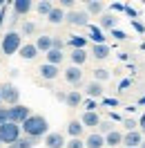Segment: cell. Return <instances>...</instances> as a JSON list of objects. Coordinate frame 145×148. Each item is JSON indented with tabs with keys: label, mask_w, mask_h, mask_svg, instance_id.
Listing matches in <instances>:
<instances>
[{
	"label": "cell",
	"mask_w": 145,
	"mask_h": 148,
	"mask_svg": "<svg viewBox=\"0 0 145 148\" xmlns=\"http://www.w3.org/2000/svg\"><path fill=\"white\" fill-rule=\"evenodd\" d=\"M31 9H36L31 0H16L14 2V18H11V23H16L20 16H27Z\"/></svg>",
	"instance_id": "52a82bcc"
},
{
	"label": "cell",
	"mask_w": 145,
	"mask_h": 148,
	"mask_svg": "<svg viewBox=\"0 0 145 148\" xmlns=\"http://www.w3.org/2000/svg\"><path fill=\"white\" fill-rule=\"evenodd\" d=\"M31 117V110H29L27 106H14V108H9V121L11 123H18V126H22L25 121Z\"/></svg>",
	"instance_id": "8992f818"
},
{
	"label": "cell",
	"mask_w": 145,
	"mask_h": 148,
	"mask_svg": "<svg viewBox=\"0 0 145 148\" xmlns=\"http://www.w3.org/2000/svg\"><path fill=\"white\" fill-rule=\"evenodd\" d=\"M36 47H38V52L49 54V52L54 49V36H49V34H40V36H36Z\"/></svg>",
	"instance_id": "8fae6325"
},
{
	"label": "cell",
	"mask_w": 145,
	"mask_h": 148,
	"mask_svg": "<svg viewBox=\"0 0 145 148\" xmlns=\"http://www.w3.org/2000/svg\"><path fill=\"white\" fill-rule=\"evenodd\" d=\"M2 18H5V16H2V11H0V25H2Z\"/></svg>",
	"instance_id": "60d3db41"
},
{
	"label": "cell",
	"mask_w": 145,
	"mask_h": 148,
	"mask_svg": "<svg viewBox=\"0 0 145 148\" xmlns=\"http://www.w3.org/2000/svg\"><path fill=\"white\" fill-rule=\"evenodd\" d=\"M123 126H125V130H127V132H132V130H138V128H136L138 123H136L134 119H125V121H123Z\"/></svg>",
	"instance_id": "836d02e7"
},
{
	"label": "cell",
	"mask_w": 145,
	"mask_h": 148,
	"mask_svg": "<svg viewBox=\"0 0 145 148\" xmlns=\"http://www.w3.org/2000/svg\"><path fill=\"white\" fill-rule=\"evenodd\" d=\"M85 11H87L89 16H103V11H105V5H103L100 0H89V2L85 5Z\"/></svg>",
	"instance_id": "ac0fdd59"
},
{
	"label": "cell",
	"mask_w": 145,
	"mask_h": 148,
	"mask_svg": "<svg viewBox=\"0 0 145 148\" xmlns=\"http://www.w3.org/2000/svg\"><path fill=\"white\" fill-rule=\"evenodd\" d=\"M85 94H87V97H91V99H98V97H103V83H98V81H91V83H87Z\"/></svg>",
	"instance_id": "44dd1931"
},
{
	"label": "cell",
	"mask_w": 145,
	"mask_h": 148,
	"mask_svg": "<svg viewBox=\"0 0 145 148\" xmlns=\"http://www.w3.org/2000/svg\"><path fill=\"white\" fill-rule=\"evenodd\" d=\"M60 9H69V11H74V0H60V5H58Z\"/></svg>",
	"instance_id": "d590c367"
},
{
	"label": "cell",
	"mask_w": 145,
	"mask_h": 148,
	"mask_svg": "<svg viewBox=\"0 0 145 148\" xmlns=\"http://www.w3.org/2000/svg\"><path fill=\"white\" fill-rule=\"evenodd\" d=\"M123 132L121 130H112L109 135H105V146H109V148H116V146H121L123 144Z\"/></svg>",
	"instance_id": "e0dca14e"
},
{
	"label": "cell",
	"mask_w": 145,
	"mask_h": 148,
	"mask_svg": "<svg viewBox=\"0 0 145 148\" xmlns=\"http://www.w3.org/2000/svg\"><path fill=\"white\" fill-rule=\"evenodd\" d=\"M20 58H25V61H34L38 56V47H36V43H25V45L20 47Z\"/></svg>",
	"instance_id": "2e32d148"
},
{
	"label": "cell",
	"mask_w": 145,
	"mask_h": 148,
	"mask_svg": "<svg viewBox=\"0 0 145 148\" xmlns=\"http://www.w3.org/2000/svg\"><path fill=\"white\" fill-rule=\"evenodd\" d=\"M38 74H40L45 81H54V79H58V76H60V67H58V65L43 63L40 67H38Z\"/></svg>",
	"instance_id": "9c48e42d"
},
{
	"label": "cell",
	"mask_w": 145,
	"mask_h": 148,
	"mask_svg": "<svg viewBox=\"0 0 145 148\" xmlns=\"http://www.w3.org/2000/svg\"><path fill=\"white\" fill-rule=\"evenodd\" d=\"M65 148H85V139H69Z\"/></svg>",
	"instance_id": "d6a6232c"
},
{
	"label": "cell",
	"mask_w": 145,
	"mask_h": 148,
	"mask_svg": "<svg viewBox=\"0 0 145 148\" xmlns=\"http://www.w3.org/2000/svg\"><path fill=\"white\" fill-rule=\"evenodd\" d=\"M47 148H65L67 146V141H65L63 132H49L45 137V141H43Z\"/></svg>",
	"instance_id": "7c38bea8"
},
{
	"label": "cell",
	"mask_w": 145,
	"mask_h": 148,
	"mask_svg": "<svg viewBox=\"0 0 145 148\" xmlns=\"http://www.w3.org/2000/svg\"><path fill=\"white\" fill-rule=\"evenodd\" d=\"M20 128H22V132H25V137L43 139V137L49 135V121H47L43 114H31Z\"/></svg>",
	"instance_id": "6da1fadb"
},
{
	"label": "cell",
	"mask_w": 145,
	"mask_h": 148,
	"mask_svg": "<svg viewBox=\"0 0 145 148\" xmlns=\"http://www.w3.org/2000/svg\"><path fill=\"white\" fill-rule=\"evenodd\" d=\"M65 81H67L69 85H81L83 83V70L76 67V65L67 67V70H65Z\"/></svg>",
	"instance_id": "30bf717a"
},
{
	"label": "cell",
	"mask_w": 145,
	"mask_h": 148,
	"mask_svg": "<svg viewBox=\"0 0 145 148\" xmlns=\"http://www.w3.org/2000/svg\"><path fill=\"white\" fill-rule=\"evenodd\" d=\"M38 27H36V23H25L22 25V36H31V34H36Z\"/></svg>",
	"instance_id": "1f68e13d"
},
{
	"label": "cell",
	"mask_w": 145,
	"mask_h": 148,
	"mask_svg": "<svg viewBox=\"0 0 145 148\" xmlns=\"http://www.w3.org/2000/svg\"><path fill=\"white\" fill-rule=\"evenodd\" d=\"M63 47H65V40H63V38H58V36H54V49L63 52Z\"/></svg>",
	"instance_id": "8d00e7d4"
},
{
	"label": "cell",
	"mask_w": 145,
	"mask_h": 148,
	"mask_svg": "<svg viewBox=\"0 0 145 148\" xmlns=\"http://www.w3.org/2000/svg\"><path fill=\"white\" fill-rule=\"evenodd\" d=\"M0 106H2V94H0Z\"/></svg>",
	"instance_id": "7bdbcfd3"
},
{
	"label": "cell",
	"mask_w": 145,
	"mask_h": 148,
	"mask_svg": "<svg viewBox=\"0 0 145 148\" xmlns=\"http://www.w3.org/2000/svg\"><path fill=\"white\" fill-rule=\"evenodd\" d=\"M112 34H114V36H116V38H125V34H123V32H118V29H114Z\"/></svg>",
	"instance_id": "f35d334b"
},
{
	"label": "cell",
	"mask_w": 145,
	"mask_h": 148,
	"mask_svg": "<svg viewBox=\"0 0 145 148\" xmlns=\"http://www.w3.org/2000/svg\"><path fill=\"white\" fill-rule=\"evenodd\" d=\"M9 121V108H0V126Z\"/></svg>",
	"instance_id": "e575fe53"
},
{
	"label": "cell",
	"mask_w": 145,
	"mask_h": 148,
	"mask_svg": "<svg viewBox=\"0 0 145 148\" xmlns=\"http://www.w3.org/2000/svg\"><path fill=\"white\" fill-rule=\"evenodd\" d=\"M91 56L98 58V61H103V58H107V56H109V47L107 45H94V47H91Z\"/></svg>",
	"instance_id": "4316f807"
},
{
	"label": "cell",
	"mask_w": 145,
	"mask_h": 148,
	"mask_svg": "<svg viewBox=\"0 0 145 148\" xmlns=\"http://www.w3.org/2000/svg\"><path fill=\"white\" fill-rule=\"evenodd\" d=\"M0 146H2V141H0Z\"/></svg>",
	"instance_id": "ee69618b"
},
{
	"label": "cell",
	"mask_w": 145,
	"mask_h": 148,
	"mask_svg": "<svg viewBox=\"0 0 145 148\" xmlns=\"http://www.w3.org/2000/svg\"><path fill=\"white\" fill-rule=\"evenodd\" d=\"M143 132L141 130H132V132H125V137H123V148H141L143 144Z\"/></svg>",
	"instance_id": "ba28073f"
},
{
	"label": "cell",
	"mask_w": 145,
	"mask_h": 148,
	"mask_svg": "<svg viewBox=\"0 0 145 148\" xmlns=\"http://www.w3.org/2000/svg\"><path fill=\"white\" fill-rule=\"evenodd\" d=\"M36 11L40 14V16H49L51 11H54V5H51V0H40L36 5Z\"/></svg>",
	"instance_id": "83f0119b"
},
{
	"label": "cell",
	"mask_w": 145,
	"mask_h": 148,
	"mask_svg": "<svg viewBox=\"0 0 145 148\" xmlns=\"http://www.w3.org/2000/svg\"><path fill=\"white\" fill-rule=\"evenodd\" d=\"M69 45H72L74 49H85L87 38H85V36H72V38H69Z\"/></svg>",
	"instance_id": "f546056e"
},
{
	"label": "cell",
	"mask_w": 145,
	"mask_h": 148,
	"mask_svg": "<svg viewBox=\"0 0 145 148\" xmlns=\"http://www.w3.org/2000/svg\"><path fill=\"white\" fill-rule=\"evenodd\" d=\"M65 23H69L74 27H87L89 25V14L85 9H74V11H67V18Z\"/></svg>",
	"instance_id": "5b68a950"
},
{
	"label": "cell",
	"mask_w": 145,
	"mask_h": 148,
	"mask_svg": "<svg viewBox=\"0 0 145 148\" xmlns=\"http://www.w3.org/2000/svg\"><path fill=\"white\" fill-rule=\"evenodd\" d=\"M81 121H83V126H85V128H98L100 126V114L98 112H83V117H81Z\"/></svg>",
	"instance_id": "4fadbf2b"
},
{
	"label": "cell",
	"mask_w": 145,
	"mask_h": 148,
	"mask_svg": "<svg viewBox=\"0 0 145 148\" xmlns=\"http://www.w3.org/2000/svg\"><path fill=\"white\" fill-rule=\"evenodd\" d=\"M65 18H67V14H65V9H60V7H54V11L47 16V20H49L51 25H60V23H65Z\"/></svg>",
	"instance_id": "7402d4cb"
},
{
	"label": "cell",
	"mask_w": 145,
	"mask_h": 148,
	"mask_svg": "<svg viewBox=\"0 0 145 148\" xmlns=\"http://www.w3.org/2000/svg\"><path fill=\"white\" fill-rule=\"evenodd\" d=\"M22 128H20L18 123H11V121H7V123H2L0 126V141L2 144H7V146H11V144H16L22 135Z\"/></svg>",
	"instance_id": "3957f363"
},
{
	"label": "cell",
	"mask_w": 145,
	"mask_h": 148,
	"mask_svg": "<svg viewBox=\"0 0 145 148\" xmlns=\"http://www.w3.org/2000/svg\"><path fill=\"white\" fill-rule=\"evenodd\" d=\"M67 106H69V108H78V106H81L83 103V94L78 92V90H69V92H67Z\"/></svg>",
	"instance_id": "cb8c5ba5"
},
{
	"label": "cell",
	"mask_w": 145,
	"mask_h": 148,
	"mask_svg": "<svg viewBox=\"0 0 145 148\" xmlns=\"http://www.w3.org/2000/svg\"><path fill=\"white\" fill-rule=\"evenodd\" d=\"M107 79H109V70H105V67H96V70H94V81L105 83Z\"/></svg>",
	"instance_id": "f1b7e54d"
},
{
	"label": "cell",
	"mask_w": 145,
	"mask_h": 148,
	"mask_svg": "<svg viewBox=\"0 0 145 148\" xmlns=\"http://www.w3.org/2000/svg\"><path fill=\"white\" fill-rule=\"evenodd\" d=\"M0 94H2V103H7L9 108L18 106V101H20V90L14 83H2V85H0Z\"/></svg>",
	"instance_id": "277c9868"
},
{
	"label": "cell",
	"mask_w": 145,
	"mask_h": 148,
	"mask_svg": "<svg viewBox=\"0 0 145 148\" xmlns=\"http://www.w3.org/2000/svg\"><path fill=\"white\" fill-rule=\"evenodd\" d=\"M56 99L58 101H67V92H56Z\"/></svg>",
	"instance_id": "74e56055"
},
{
	"label": "cell",
	"mask_w": 145,
	"mask_h": 148,
	"mask_svg": "<svg viewBox=\"0 0 145 148\" xmlns=\"http://www.w3.org/2000/svg\"><path fill=\"white\" fill-rule=\"evenodd\" d=\"M105 146V135L100 132H91L85 137V148H103Z\"/></svg>",
	"instance_id": "5bb4252c"
},
{
	"label": "cell",
	"mask_w": 145,
	"mask_h": 148,
	"mask_svg": "<svg viewBox=\"0 0 145 148\" xmlns=\"http://www.w3.org/2000/svg\"><path fill=\"white\" fill-rule=\"evenodd\" d=\"M116 16H114V14H103V16H100V20H98V27L100 29H112V32H114V27H116Z\"/></svg>",
	"instance_id": "ffe728a7"
},
{
	"label": "cell",
	"mask_w": 145,
	"mask_h": 148,
	"mask_svg": "<svg viewBox=\"0 0 145 148\" xmlns=\"http://www.w3.org/2000/svg\"><path fill=\"white\" fill-rule=\"evenodd\" d=\"M22 45H25V43H22V34H18V32H7V34L2 36V43H0L2 54H5V56L18 54Z\"/></svg>",
	"instance_id": "7a4b0ae2"
},
{
	"label": "cell",
	"mask_w": 145,
	"mask_h": 148,
	"mask_svg": "<svg viewBox=\"0 0 145 148\" xmlns=\"http://www.w3.org/2000/svg\"><path fill=\"white\" fill-rule=\"evenodd\" d=\"M89 38L94 40V45H105V36H103V29L100 27H89Z\"/></svg>",
	"instance_id": "d4e9b609"
},
{
	"label": "cell",
	"mask_w": 145,
	"mask_h": 148,
	"mask_svg": "<svg viewBox=\"0 0 145 148\" xmlns=\"http://www.w3.org/2000/svg\"><path fill=\"white\" fill-rule=\"evenodd\" d=\"M112 130H116L112 121H100V126H98V132H100V135H109Z\"/></svg>",
	"instance_id": "4dcf8cb0"
},
{
	"label": "cell",
	"mask_w": 145,
	"mask_h": 148,
	"mask_svg": "<svg viewBox=\"0 0 145 148\" xmlns=\"http://www.w3.org/2000/svg\"><path fill=\"white\" fill-rule=\"evenodd\" d=\"M87 49H72V54H69V58H72V65H76V67H81V65H85V61H87Z\"/></svg>",
	"instance_id": "d6986e66"
},
{
	"label": "cell",
	"mask_w": 145,
	"mask_h": 148,
	"mask_svg": "<svg viewBox=\"0 0 145 148\" xmlns=\"http://www.w3.org/2000/svg\"><path fill=\"white\" fill-rule=\"evenodd\" d=\"M45 56H47V63H49V65H60L65 61V54H63V52H58V49H51V52L45 54Z\"/></svg>",
	"instance_id": "484cf974"
},
{
	"label": "cell",
	"mask_w": 145,
	"mask_h": 148,
	"mask_svg": "<svg viewBox=\"0 0 145 148\" xmlns=\"http://www.w3.org/2000/svg\"><path fill=\"white\" fill-rule=\"evenodd\" d=\"M141 132H143V137H145V123H143V128H141Z\"/></svg>",
	"instance_id": "ab89813d"
},
{
	"label": "cell",
	"mask_w": 145,
	"mask_h": 148,
	"mask_svg": "<svg viewBox=\"0 0 145 148\" xmlns=\"http://www.w3.org/2000/svg\"><path fill=\"white\" fill-rule=\"evenodd\" d=\"M141 148H145V139H143V144H141Z\"/></svg>",
	"instance_id": "b9f144b4"
},
{
	"label": "cell",
	"mask_w": 145,
	"mask_h": 148,
	"mask_svg": "<svg viewBox=\"0 0 145 148\" xmlns=\"http://www.w3.org/2000/svg\"><path fill=\"white\" fill-rule=\"evenodd\" d=\"M38 141H40V139L25 137V135H22V137H20L18 141H16V144H11V146H7V148H34V146L38 144Z\"/></svg>",
	"instance_id": "603a6c76"
},
{
	"label": "cell",
	"mask_w": 145,
	"mask_h": 148,
	"mask_svg": "<svg viewBox=\"0 0 145 148\" xmlns=\"http://www.w3.org/2000/svg\"><path fill=\"white\" fill-rule=\"evenodd\" d=\"M83 130H85V126H83L81 119H72L69 123H67V132H69V137H72V139H81L83 137Z\"/></svg>",
	"instance_id": "9a60e30c"
}]
</instances>
